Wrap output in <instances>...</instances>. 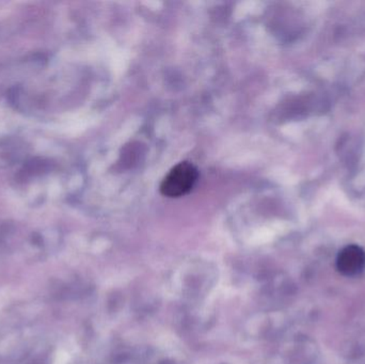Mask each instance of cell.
<instances>
[{
  "instance_id": "cell-1",
  "label": "cell",
  "mask_w": 365,
  "mask_h": 364,
  "mask_svg": "<svg viewBox=\"0 0 365 364\" xmlns=\"http://www.w3.org/2000/svg\"><path fill=\"white\" fill-rule=\"evenodd\" d=\"M218 267L195 262L178 265L173 269L169 288L173 297L184 305H201L218 284Z\"/></svg>"
},
{
  "instance_id": "cell-2",
  "label": "cell",
  "mask_w": 365,
  "mask_h": 364,
  "mask_svg": "<svg viewBox=\"0 0 365 364\" xmlns=\"http://www.w3.org/2000/svg\"><path fill=\"white\" fill-rule=\"evenodd\" d=\"M197 179L199 172L191 162H179L164 177L160 190L163 196L168 198H181L192 190Z\"/></svg>"
},
{
  "instance_id": "cell-3",
  "label": "cell",
  "mask_w": 365,
  "mask_h": 364,
  "mask_svg": "<svg viewBox=\"0 0 365 364\" xmlns=\"http://www.w3.org/2000/svg\"><path fill=\"white\" fill-rule=\"evenodd\" d=\"M338 271L344 276L353 277L359 275L365 269V251L357 245L343 248L336 259Z\"/></svg>"
}]
</instances>
